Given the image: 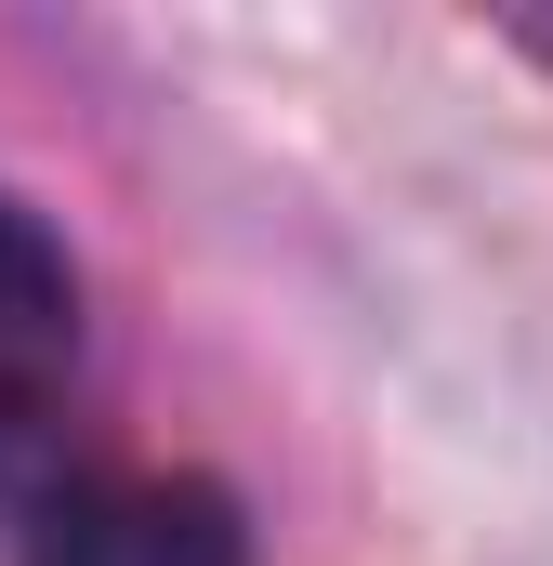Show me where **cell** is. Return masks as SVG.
Listing matches in <instances>:
<instances>
[{"instance_id": "obj_2", "label": "cell", "mask_w": 553, "mask_h": 566, "mask_svg": "<svg viewBox=\"0 0 553 566\" xmlns=\"http://www.w3.org/2000/svg\"><path fill=\"white\" fill-rule=\"evenodd\" d=\"M40 566H238V514L211 488H185V474H145V488L80 501L40 541Z\"/></svg>"}, {"instance_id": "obj_1", "label": "cell", "mask_w": 553, "mask_h": 566, "mask_svg": "<svg viewBox=\"0 0 553 566\" xmlns=\"http://www.w3.org/2000/svg\"><path fill=\"white\" fill-rule=\"evenodd\" d=\"M66 369H80V277H66V251L0 198V461L53 422Z\"/></svg>"}]
</instances>
